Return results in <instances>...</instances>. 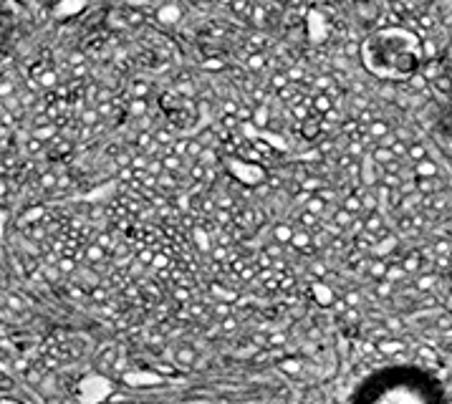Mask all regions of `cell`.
<instances>
[{
	"label": "cell",
	"mask_w": 452,
	"mask_h": 404,
	"mask_svg": "<svg viewBox=\"0 0 452 404\" xmlns=\"http://www.w3.org/2000/svg\"><path fill=\"white\" fill-rule=\"evenodd\" d=\"M372 160L377 162V164H382V167H387V164H392L397 157L392 155V149L384 147V144H377V147L372 149Z\"/></svg>",
	"instance_id": "ba28073f"
},
{
	"label": "cell",
	"mask_w": 452,
	"mask_h": 404,
	"mask_svg": "<svg viewBox=\"0 0 452 404\" xmlns=\"http://www.w3.org/2000/svg\"><path fill=\"white\" fill-rule=\"evenodd\" d=\"M415 175L417 177H424V180H430V177H437L440 175L437 162H432L430 157H424L422 162H417V164H415Z\"/></svg>",
	"instance_id": "52a82bcc"
},
{
	"label": "cell",
	"mask_w": 452,
	"mask_h": 404,
	"mask_svg": "<svg viewBox=\"0 0 452 404\" xmlns=\"http://www.w3.org/2000/svg\"><path fill=\"white\" fill-rule=\"evenodd\" d=\"M420 74L424 76V81L427 84H432V81H437L442 74H447L445 66H442V61L440 59H432V61H422V68H420Z\"/></svg>",
	"instance_id": "8992f818"
},
{
	"label": "cell",
	"mask_w": 452,
	"mask_h": 404,
	"mask_svg": "<svg viewBox=\"0 0 452 404\" xmlns=\"http://www.w3.org/2000/svg\"><path fill=\"white\" fill-rule=\"evenodd\" d=\"M308 102H311V111H314V114H319V117H326L328 111H331V109L336 106V99H334V96L321 94V91H316V94L311 96Z\"/></svg>",
	"instance_id": "5b68a950"
},
{
	"label": "cell",
	"mask_w": 452,
	"mask_h": 404,
	"mask_svg": "<svg viewBox=\"0 0 452 404\" xmlns=\"http://www.w3.org/2000/svg\"><path fill=\"white\" fill-rule=\"evenodd\" d=\"M445 64H447V66H445V71H447V74H450V79H452V44L447 46V53H445Z\"/></svg>",
	"instance_id": "4fadbf2b"
},
{
	"label": "cell",
	"mask_w": 452,
	"mask_h": 404,
	"mask_svg": "<svg viewBox=\"0 0 452 404\" xmlns=\"http://www.w3.org/2000/svg\"><path fill=\"white\" fill-rule=\"evenodd\" d=\"M129 114H134V117H144L147 114V99H134L129 106Z\"/></svg>",
	"instance_id": "7c38bea8"
},
{
	"label": "cell",
	"mask_w": 452,
	"mask_h": 404,
	"mask_svg": "<svg viewBox=\"0 0 452 404\" xmlns=\"http://www.w3.org/2000/svg\"><path fill=\"white\" fill-rule=\"evenodd\" d=\"M0 404H21V402H15V399H0Z\"/></svg>",
	"instance_id": "5bb4252c"
},
{
	"label": "cell",
	"mask_w": 452,
	"mask_h": 404,
	"mask_svg": "<svg viewBox=\"0 0 452 404\" xmlns=\"http://www.w3.org/2000/svg\"><path fill=\"white\" fill-rule=\"evenodd\" d=\"M422 59L424 61H432V59H440V51H437V41L430 36L422 38Z\"/></svg>",
	"instance_id": "9c48e42d"
},
{
	"label": "cell",
	"mask_w": 452,
	"mask_h": 404,
	"mask_svg": "<svg viewBox=\"0 0 452 404\" xmlns=\"http://www.w3.org/2000/svg\"><path fill=\"white\" fill-rule=\"evenodd\" d=\"M351 404H445V389L427 369L392 364L366 376L354 392Z\"/></svg>",
	"instance_id": "7a4b0ae2"
},
{
	"label": "cell",
	"mask_w": 452,
	"mask_h": 404,
	"mask_svg": "<svg viewBox=\"0 0 452 404\" xmlns=\"http://www.w3.org/2000/svg\"><path fill=\"white\" fill-rule=\"evenodd\" d=\"M407 157L417 164V162H422L424 157H427V147H424L422 142H409V144H407Z\"/></svg>",
	"instance_id": "30bf717a"
},
{
	"label": "cell",
	"mask_w": 452,
	"mask_h": 404,
	"mask_svg": "<svg viewBox=\"0 0 452 404\" xmlns=\"http://www.w3.org/2000/svg\"><path fill=\"white\" fill-rule=\"evenodd\" d=\"M245 66H248L250 71H261L263 66H268V59H265V53H263V51H256V53H250V56H248Z\"/></svg>",
	"instance_id": "8fae6325"
},
{
	"label": "cell",
	"mask_w": 452,
	"mask_h": 404,
	"mask_svg": "<svg viewBox=\"0 0 452 404\" xmlns=\"http://www.w3.org/2000/svg\"><path fill=\"white\" fill-rule=\"evenodd\" d=\"M106 392H109V384L104 382L102 376H86V379L79 384L81 402H99V399H104Z\"/></svg>",
	"instance_id": "3957f363"
},
{
	"label": "cell",
	"mask_w": 452,
	"mask_h": 404,
	"mask_svg": "<svg viewBox=\"0 0 452 404\" xmlns=\"http://www.w3.org/2000/svg\"><path fill=\"white\" fill-rule=\"evenodd\" d=\"M359 59L372 76L389 84H402L422 68V38L402 23L382 26L361 41Z\"/></svg>",
	"instance_id": "6da1fadb"
},
{
	"label": "cell",
	"mask_w": 452,
	"mask_h": 404,
	"mask_svg": "<svg viewBox=\"0 0 452 404\" xmlns=\"http://www.w3.org/2000/svg\"><path fill=\"white\" fill-rule=\"evenodd\" d=\"M389 134H392V126H389V122H384V119H374V122H369V124L364 126V134H361V140L382 142V140H387Z\"/></svg>",
	"instance_id": "277c9868"
}]
</instances>
